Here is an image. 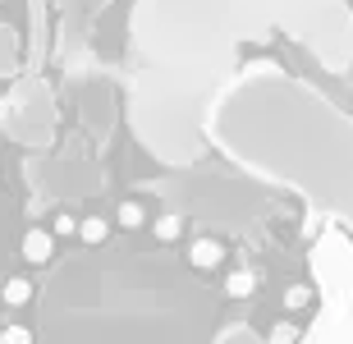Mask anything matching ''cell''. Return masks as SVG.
Wrapping results in <instances>:
<instances>
[{
    "label": "cell",
    "mask_w": 353,
    "mask_h": 344,
    "mask_svg": "<svg viewBox=\"0 0 353 344\" xmlns=\"http://www.w3.org/2000/svg\"><path fill=\"white\" fill-rule=\"evenodd\" d=\"M289 32L330 69H353L349 0H138L133 10V133L170 165L207 152L221 97L239 83L248 41Z\"/></svg>",
    "instance_id": "6da1fadb"
},
{
    "label": "cell",
    "mask_w": 353,
    "mask_h": 344,
    "mask_svg": "<svg viewBox=\"0 0 353 344\" xmlns=\"http://www.w3.org/2000/svg\"><path fill=\"white\" fill-rule=\"evenodd\" d=\"M207 138L243 170L294 188L353 230V115L280 69H248L221 97Z\"/></svg>",
    "instance_id": "7a4b0ae2"
},
{
    "label": "cell",
    "mask_w": 353,
    "mask_h": 344,
    "mask_svg": "<svg viewBox=\"0 0 353 344\" xmlns=\"http://www.w3.org/2000/svg\"><path fill=\"white\" fill-rule=\"evenodd\" d=\"M0 129L10 133L19 147H28L32 156H46L55 143V97L46 88V79L28 74V79L14 83L10 101H5V115H0Z\"/></svg>",
    "instance_id": "3957f363"
},
{
    "label": "cell",
    "mask_w": 353,
    "mask_h": 344,
    "mask_svg": "<svg viewBox=\"0 0 353 344\" xmlns=\"http://www.w3.org/2000/svg\"><path fill=\"white\" fill-rule=\"evenodd\" d=\"M19 252H23V262L46 266L55 257V234H51V230H28L23 243H19Z\"/></svg>",
    "instance_id": "277c9868"
},
{
    "label": "cell",
    "mask_w": 353,
    "mask_h": 344,
    "mask_svg": "<svg viewBox=\"0 0 353 344\" xmlns=\"http://www.w3.org/2000/svg\"><path fill=\"white\" fill-rule=\"evenodd\" d=\"M28 23H32V74L46 60V0H28Z\"/></svg>",
    "instance_id": "5b68a950"
},
{
    "label": "cell",
    "mask_w": 353,
    "mask_h": 344,
    "mask_svg": "<svg viewBox=\"0 0 353 344\" xmlns=\"http://www.w3.org/2000/svg\"><path fill=\"white\" fill-rule=\"evenodd\" d=\"M19 32H14L10 23H0V79H14L19 74Z\"/></svg>",
    "instance_id": "8992f818"
},
{
    "label": "cell",
    "mask_w": 353,
    "mask_h": 344,
    "mask_svg": "<svg viewBox=\"0 0 353 344\" xmlns=\"http://www.w3.org/2000/svg\"><path fill=\"white\" fill-rule=\"evenodd\" d=\"M32 280H23V276H14V280H5V290H0V299L10 307H23V303H32Z\"/></svg>",
    "instance_id": "52a82bcc"
},
{
    "label": "cell",
    "mask_w": 353,
    "mask_h": 344,
    "mask_svg": "<svg viewBox=\"0 0 353 344\" xmlns=\"http://www.w3.org/2000/svg\"><path fill=\"white\" fill-rule=\"evenodd\" d=\"M79 234H83V243H105V221L101 216H83V225H79Z\"/></svg>",
    "instance_id": "ba28073f"
},
{
    "label": "cell",
    "mask_w": 353,
    "mask_h": 344,
    "mask_svg": "<svg viewBox=\"0 0 353 344\" xmlns=\"http://www.w3.org/2000/svg\"><path fill=\"white\" fill-rule=\"evenodd\" d=\"M0 344H37V335H32V326H5Z\"/></svg>",
    "instance_id": "9c48e42d"
},
{
    "label": "cell",
    "mask_w": 353,
    "mask_h": 344,
    "mask_svg": "<svg viewBox=\"0 0 353 344\" xmlns=\"http://www.w3.org/2000/svg\"><path fill=\"white\" fill-rule=\"evenodd\" d=\"M147 216H143V207H138V202H124V207H119V225H143Z\"/></svg>",
    "instance_id": "30bf717a"
},
{
    "label": "cell",
    "mask_w": 353,
    "mask_h": 344,
    "mask_svg": "<svg viewBox=\"0 0 353 344\" xmlns=\"http://www.w3.org/2000/svg\"><path fill=\"white\" fill-rule=\"evenodd\" d=\"M216 257H221V248H216V243H197V248H193V262L197 266H211Z\"/></svg>",
    "instance_id": "8fae6325"
},
{
    "label": "cell",
    "mask_w": 353,
    "mask_h": 344,
    "mask_svg": "<svg viewBox=\"0 0 353 344\" xmlns=\"http://www.w3.org/2000/svg\"><path fill=\"white\" fill-rule=\"evenodd\" d=\"M221 344H262V340H257V335H252V331H243V326H234V331L225 335Z\"/></svg>",
    "instance_id": "7c38bea8"
},
{
    "label": "cell",
    "mask_w": 353,
    "mask_h": 344,
    "mask_svg": "<svg viewBox=\"0 0 353 344\" xmlns=\"http://www.w3.org/2000/svg\"><path fill=\"white\" fill-rule=\"evenodd\" d=\"M179 225H183L179 216H161V225H157V234H161V239H174V234H179Z\"/></svg>",
    "instance_id": "4fadbf2b"
},
{
    "label": "cell",
    "mask_w": 353,
    "mask_h": 344,
    "mask_svg": "<svg viewBox=\"0 0 353 344\" xmlns=\"http://www.w3.org/2000/svg\"><path fill=\"white\" fill-rule=\"evenodd\" d=\"M51 234H79V221H74V216H55Z\"/></svg>",
    "instance_id": "5bb4252c"
}]
</instances>
